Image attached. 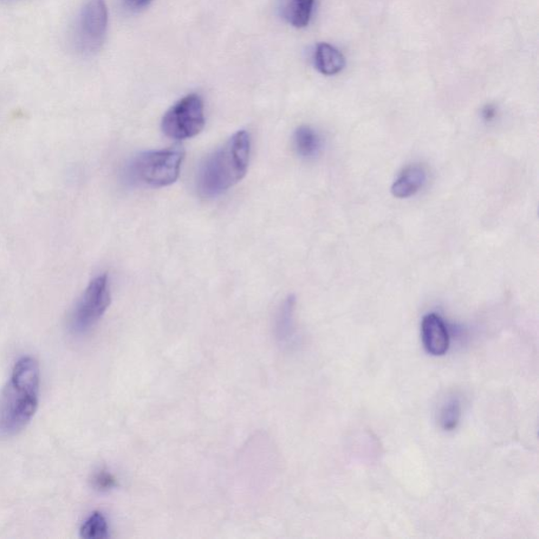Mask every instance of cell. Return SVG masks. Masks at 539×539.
Here are the masks:
<instances>
[{
	"label": "cell",
	"instance_id": "obj_1",
	"mask_svg": "<svg viewBox=\"0 0 539 539\" xmlns=\"http://www.w3.org/2000/svg\"><path fill=\"white\" fill-rule=\"evenodd\" d=\"M41 371L34 357H23L13 368L11 379L0 396V437L21 433L38 408Z\"/></svg>",
	"mask_w": 539,
	"mask_h": 539
},
{
	"label": "cell",
	"instance_id": "obj_2",
	"mask_svg": "<svg viewBox=\"0 0 539 539\" xmlns=\"http://www.w3.org/2000/svg\"><path fill=\"white\" fill-rule=\"evenodd\" d=\"M250 136L239 131L207 159L198 174L201 197L213 198L242 180L248 170Z\"/></svg>",
	"mask_w": 539,
	"mask_h": 539
},
{
	"label": "cell",
	"instance_id": "obj_3",
	"mask_svg": "<svg viewBox=\"0 0 539 539\" xmlns=\"http://www.w3.org/2000/svg\"><path fill=\"white\" fill-rule=\"evenodd\" d=\"M185 151L180 147L147 152L133 161L131 175L142 184L160 188L170 186L179 177Z\"/></svg>",
	"mask_w": 539,
	"mask_h": 539
},
{
	"label": "cell",
	"instance_id": "obj_4",
	"mask_svg": "<svg viewBox=\"0 0 539 539\" xmlns=\"http://www.w3.org/2000/svg\"><path fill=\"white\" fill-rule=\"evenodd\" d=\"M162 131L168 138L183 140L198 135L205 127L203 100L191 94L174 105L162 119Z\"/></svg>",
	"mask_w": 539,
	"mask_h": 539
},
{
	"label": "cell",
	"instance_id": "obj_5",
	"mask_svg": "<svg viewBox=\"0 0 539 539\" xmlns=\"http://www.w3.org/2000/svg\"><path fill=\"white\" fill-rule=\"evenodd\" d=\"M111 303L107 274L101 275L90 283L76 304L71 328L75 333H84L101 320Z\"/></svg>",
	"mask_w": 539,
	"mask_h": 539
},
{
	"label": "cell",
	"instance_id": "obj_6",
	"mask_svg": "<svg viewBox=\"0 0 539 539\" xmlns=\"http://www.w3.org/2000/svg\"><path fill=\"white\" fill-rule=\"evenodd\" d=\"M108 9L105 0H87L77 27V43L84 53L99 51L105 41Z\"/></svg>",
	"mask_w": 539,
	"mask_h": 539
},
{
	"label": "cell",
	"instance_id": "obj_7",
	"mask_svg": "<svg viewBox=\"0 0 539 539\" xmlns=\"http://www.w3.org/2000/svg\"><path fill=\"white\" fill-rule=\"evenodd\" d=\"M421 339L428 354L443 356L450 347V335L446 323L439 315L427 314L421 322Z\"/></svg>",
	"mask_w": 539,
	"mask_h": 539
},
{
	"label": "cell",
	"instance_id": "obj_8",
	"mask_svg": "<svg viewBox=\"0 0 539 539\" xmlns=\"http://www.w3.org/2000/svg\"><path fill=\"white\" fill-rule=\"evenodd\" d=\"M427 183V171L420 165L405 168L392 185V194L398 198H409L423 189Z\"/></svg>",
	"mask_w": 539,
	"mask_h": 539
},
{
	"label": "cell",
	"instance_id": "obj_9",
	"mask_svg": "<svg viewBox=\"0 0 539 539\" xmlns=\"http://www.w3.org/2000/svg\"><path fill=\"white\" fill-rule=\"evenodd\" d=\"M314 62L316 69L327 76L339 74L346 66L345 57L341 51L327 43L316 45Z\"/></svg>",
	"mask_w": 539,
	"mask_h": 539
},
{
	"label": "cell",
	"instance_id": "obj_10",
	"mask_svg": "<svg viewBox=\"0 0 539 539\" xmlns=\"http://www.w3.org/2000/svg\"><path fill=\"white\" fill-rule=\"evenodd\" d=\"M315 0H283V15L294 27H307Z\"/></svg>",
	"mask_w": 539,
	"mask_h": 539
},
{
	"label": "cell",
	"instance_id": "obj_11",
	"mask_svg": "<svg viewBox=\"0 0 539 539\" xmlns=\"http://www.w3.org/2000/svg\"><path fill=\"white\" fill-rule=\"evenodd\" d=\"M294 145L298 154L304 159H313L320 153L322 142L320 135L313 129L303 126L296 130Z\"/></svg>",
	"mask_w": 539,
	"mask_h": 539
},
{
	"label": "cell",
	"instance_id": "obj_12",
	"mask_svg": "<svg viewBox=\"0 0 539 539\" xmlns=\"http://www.w3.org/2000/svg\"><path fill=\"white\" fill-rule=\"evenodd\" d=\"M462 418V405L457 398L448 399L439 411V425L445 431H453Z\"/></svg>",
	"mask_w": 539,
	"mask_h": 539
},
{
	"label": "cell",
	"instance_id": "obj_13",
	"mask_svg": "<svg viewBox=\"0 0 539 539\" xmlns=\"http://www.w3.org/2000/svg\"><path fill=\"white\" fill-rule=\"evenodd\" d=\"M108 523L101 512H94L81 528V536L87 539H102L108 537Z\"/></svg>",
	"mask_w": 539,
	"mask_h": 539
},
{
	"label": "cell",
	"instance_id": "obj_14",
	"mask_svg": "<svg viewBox=\"0 0 539 539\" xmlns=\"http://www.w3.org/2000/svg\"><path fill=\"white\" fill-rule=\"evenodd\" d=\"M92 483L96 490L108 491L114 488L116 486V479L107 471H101L95 474Z\"/></svg>",
	"mask_w": 539,
	"mask_h": 539
},
{
	"label": "cell",
	"instance_id": "obj_15",
	"mask_svg": "<svg viewBox=\"0 0 539 539\" xmlns=\"http://www.w3.org/2000/svg\"><path fill=\"white\" fill-rule=\"evenodd\" d=\"M496 114V110L495 107H493L491 105L486 106L484 109L483 115L486 120H491L492 119H495Z\"/></svg>",
	"mask_w": 539,
	"mask_h": 539
},
{
	"label": "cell",
	"instance_id": "obj_16",
	"mask_svg": "<svg viewBox=\"0 0 539 539\" xmlns=\"http://www.w3.org/2000/svg\"><path fill=\"white\" fill-rule=\"evenodd\" d=\"M131 2L136 6H145L150 3L151 0H131Z\"/></svg>",
	"mask_w": 539,
	"mask_h": 539
}]
</instances>
